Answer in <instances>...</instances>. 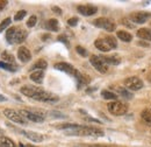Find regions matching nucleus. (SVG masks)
Here are the masks:
<instances>
[{"label": "nucleus", "mask_w": 151, "mask_h": 147, "mask_svg": "<svg viewBox=\"0 0 151 147\" xmlns=\"http://www.w3.org/2000/svg\"><path fill=\"white\" fill-rule=\"evenodd\" d=\"M70 135H79V137H104L105 132L101 129L92 127V126H79L78 129L66 131Z\"/></svg>", "instance_id": "obj_1"}, {"label": "nucleus", "mask_w": 151, "mask_h": 147, "mask_svg": "<svg viewBox=\"0 0 151 147\" xmlns=\"http://www.w3.org/2000/svg\"><path fill=\"white\" fill-rule=\"evenodd\" d=\"M107 108L113 116H123L128 112V105L120 100H114V102L108 103Z\"/></svg>", "instance_id": "obj_2"}, {"label": "nucleus", "mask_w": 151, "mask_h": 147, "mask_svg": "<svg viewBox=\"0 0 151 147\" xmlns=\"http://www.w3.org/2000/svg\"><path fill=\"white\" fill-rule=\"evenodd\" d=\"M93 23H94V26L99 27V28H102L107 32H114L115 27H116L115 22L108 18H98L93 21Z\"/></svg>", "instance_id": "obj_3"}, {"label": "nucleus", "mask_w": 151, "mask_h": 147, "mask_svg": "<svg viewBox=\"0 0 151 147\" xmlns=\"http://www.w3.org/2000/svg\"><path fill=\"white\" fill-rule=\"evenodd\" d=\"M124 87L128 90L137 91V90L143 88V81L136 76H132V77H128L124 79Z\"/></svg>", "instance_id": "obj_4"}, {"label": "nucleus", "mask_w": 151, "mask_h": 147, "mask_svg": "<svg viewBox=\"0 0 151 147\" xmlns=\"http://www.w3.org/2000/svg\"><path fill=\"white\" fill-rule=\"evenodd\" d=\"M33 99H35L37 102H44V103H54V102H57L59 98L51 92L44 91L43 89H41V91L38 92Z\"/></svg>", "instance_id": "obj_5"}, {"label": "nucleus", "mask_w": 151, "mask_h": 147, "mask_svg": "<svg viewBox=\"0 0 151 147\" xmlns=\"http://www.w3.org/2000/svg\"><path fill=\"white\" fill-rule=\"evenodd\" d=\"M4 114H5L6 118H8L9 120H12L14 123H18V124H21V125H24L27 123V120L20 114V112L14 111L13 109H5Z\"/></svg>", "instance_id": "obj_6"}, {"label": "nucleus", "mask_w": 151, "mask_h": 147, "mask_svg": "<svg viewBox=\"0 0 151 147\" xmlns=\"http://www.w3.org/2000/svg\"><path fill=\"white\" fill-rule=\"evenodd\" d=\"M90 62H91V64L96 69V71H99L100 74H106L107 71H108V67H107V64H106L99 56L92 55L91 57H90Z\"/></svg>", "instance_id": "obj_7"}, {"label": "nucleus", "mask_w": 151, "mask_h": 147, "mask_svg": "<svg viewBox=\"0 0 151 147\" xmlns=\"http://www.w3.org/2000/svg\"><path fill=\"white\" fill-rule=\"evenodd\" d=\"M20 114L27 120H30V122H34V123H43L44 122V117L42 114H38L34 111H29V110H21L19 111Z\"/></svg>", "instance_id": "obj_8"}, {"label": "nucleus", "mask_w": 151, "mask_h": 147, "mask_svg": "<svg viewBox=\"0 0 151 147\" xmlns=\"http://www.w3.org/2000/svg\"><path fill=\"white\" fill-rule=\"evenodd\" d=\"M150 18H151L150 12H143V11L134 12V13H132L129 15V19L132 20V22H135V23H144V22H147Z\"/></svg>", "instance_id": "obj_9"}, {"label": "nucleus", "mask_w": 151, "mask_h": 147, "mask_svg": "<svg viewBox=\"0 0 151 147\" xmlns=\"http://www.w3.org/2000/svg\"><path fill=\"white\" fill-rule=\"evenodd\" d=\"M78 12L84 15V17H91V15H94L95 13L98 12V8L96 6H93V5H79L77 7Z\"/></svg>", "instance_id": "obj_10"}, {"label": "nucleus", "mask_w": 151, "mask_h": 147, "mask_svg": "<svg viewBox=\"0 0 151 147\" xmlns=\"http://www.w3.org/2000/svg\"><path fill=\"white\" fill-rule=\"evenodd\" d=\"M55 69L59 70V71H63V73L69 74V75H72V76H75L76 73L78 71L71 64H69L66 62H58V63H56L55 64Z\"/></svg>", "instance_id": "obj_11"}, {"label": "nucleus", "mask_w": 151, "mask_h": 147, "mask_svg": "<svg viewBox=\"0 0 151 147\" xmlns=\"http://www.w3.org/2000/svg\"><path fill=\"white\" fill-rule=\"evenodd\" d=\"M40 91H41V88L34 87V85H23L21 88V93L29 98H34Z\"/></svg>", "instance_id": "obj_12"}, {"label": "nucleus", "mask_w": 151, "mask_h": 147, "mask_svg": "<svg viewBox=\"0 0 151 147\" xmlns=\"http://www.w3.org/2000/svg\"><path fill=\"white\" fill-rule=\"evenodd\" d=\"M22 134L28 138L29 140L34 141V143H42L44 140V137L42 134H40L37 132H33V131H22Z\"/></svg>", "instance_id": "obj_13"}, {"label": "nucleus", "mask_w": 151, "mask_h": 147, "mask_svg": "<svg viewBox=\"0 0 151 147\" xmlns=\"http://www.w3.org/2000/svg\"><path fill=\"white\" fill-rule=\"evenodd\" d=\"M18 58H19L21 62L26 63V62L30 61V58H32V53L29 52L28 48H26V47L22 46V47H20L19 49H18Z\"/></svg>", "instance_id": "obj_14"}, {"label": "nucleus", "mask_w": 151, "mask_h": 147, "mask_svg": "<svg viewBox=\"0 0 151 147\" xmlns=\"http://www.w3.org/2000/svg\"><path fill=\"white\" fill-rule=\"evenodd\" d=\"M75 77L78 81V87H81V85H87L90 84L91 82V77L88 75H85V74H81L79 71H77L75 75Z\"/></svg>", "instance_id": "obj_15"}, {"label": "nucleus", "mask_w": 151, "mask_h": 147, "mask_svg": "<svg viewBox=\"0 0 151 147\" xmlns=\"http://www.w3.org/2000/svg\"><path fill=\"white\" fill-rule=\"evenodd\" d=\"M27 35H28V33H27L24 29L17 27V29H15V35H14V43H22V42L27 39Z\"/></svg>", "instance_id": "obj_16"}, {"label": "nucleus", "mask_w": 151, "mask_h": 147, "mask_svg": "<svg viewBox=\"0 0 151 147\" xmlns=\"http://www.w3.org/2000/svg\"><path fill=\"white\" fill-rule=\"evenodd\" d=\"M94 46L96 49H99L100 52H104V53H107L111 50V47L107 44L105 39H96L94 41Z\"/></svg>", "instance_id": "obj_17"}, {"label": "nucleus", "mask_w": 151, "mask_h": 147, "mask_svg": "<svg viewBox=\"0 0 151 147\" xmlns=\"http://www.w3.org/2000/svg\"><path fill=\"white\" fill-rule=\"evenodd\" d=\"M106 64H112V65H117V64H120V62H121V58L119 57V56L116 55H113V56H107V55H101L99 56Z\"/></svg>", "instance_id": "obj_18"}, {"label": "nucleus", "mask_w": 151, "mask_h": 147, "mask_svg": "<svg viewBox=\"0 0 151 147\" xmlns=\"http://www.w3.org/2000/svg\"><path fill=\"white\" fill-rule=\"evenodd\" d=\"M137 36L145 41H151V29L149 28H139L137 31Z\"/></svg>", "instance_id": "obj_19"}, {"label": "nucleus", "mask_w": 151, "mask_h": 147, "mask_svg": "<svg viewBox=\"0 0 151 147\" xmlns=\"http://www.w3.org/2000/svg\"><path fill=\"white\" fill-rule=\"evenodd\" d=\"M43 77H44V71L43 70H36V71H33L30 74V79L34 81L35 83H42L43 81Z\"/></svg>", "instance_id": "obj_20"}, {"label": "nucleus", "mask_w": 151, "mask_h": 147, "mask_svg": "<svg viewBox=\"0 0 151 147\" xmlns=\"http://www.w3.org/2000/svg\"><path fill=\"white\" fill-rule=\"evenodd\" d=\"M45 28L49 29V31H51V32H58L59 25H58L57 19H50V20H48L47 23H45Z\"/></svg>", "instance_id": "obj_21"}, {"label": "nucleus", "mask_w": 151, "mask_h": 147, "mask_svg": "<svg viewBox=\"0 0 151 147\" xmlns=\"http://www.w3.org/2000/svg\"><path fill=\"white\" fill-rule=\"evenodd\" d=\"M47 67H48L47 61L43 60V58H40V60H37V61L33 64L32 70H44V69H47Z\"/></svg>", "instance_id": "obj_22"}, {"label": "nucleus", "mask_w": 151, "mask_h": 147, "mask_svg": "<svg viewBox=\"0 0 151 147\" xmlns=\"http://www.w3.org/2000/svg\"><path fill=\"white\" fill-rule=\"evenodd\" d=\"M116 35H117V37H119L121 41H123V42H130L132 40V34L128 33V32H126V31H117Z\"/></svg>", "instance_id": "obj_23"}, {"label": "nucleus", "mask_w": 151, "mask_h": 147, "mask_svg": "<svg viewBox=\"0 0 151 147\" xmlns=\"http://www.w3.org/2000/svg\"><path fill=\"white\" fill-rule=\"evenodd\" d=\"M1 60H2V62H6V63H9V64H14V62H15V57L12 55L11 53H8V52H4V53H1Z\"/></svg>", "instance_id": "obj_24"}, {"label": "nucleus", "mask_w": 151, "mask_h": 147, "mask_svg": "<svg viewBox=\"0 0 151 147\" xmlns=\"http://www.w3.org/2000/svg\"><path fill=\"white\" fill-rule=\"evenodd\" d=\"M0 145L4 147H15V143L8 137H0Z\"/></svg>", "instance_id": "obj_25"}, {"label": "nucleus", "mask_w": 151, "mask_h": 147, "mask_svg": "<svg viewBox=\"0 0 151 147\" xmlns=\"http://www.w3.org/2000/svg\"><path fill=\"white\" fill-rule=\"evenodd\" d=\"M0 68H2V69H5V70H7V71H11V73H15L18 69H19V67L17 65V64H9V63H6V62H0Z\"/></svg>", "instance_id": "obj_26"}, {"label": "nucleus", "mask_w": 151, "mask_h": 147, "mask_svg": "<svg viewBox=\"0 0 151 147\" xmlns=\"http://www.w3.org/2000/svg\"><path fill=\"white\" fill-rule=\"evenodd\" d=\"M15 29L17 27H9L6 32V40L8 41V43L13 44L14 43V35H15Z\"/></svg>", "instance_id": "obj_27"}, {"label": "nucleus", "mask_w": 151, "mask_h": 147, "mask_svg": "<svg viewBox=\"0 0 151 147\" xmlns=\"http://www.w3.org/2000/svg\"><path fill=\"white\" fill-rule=\"evenodd\" d=\"M141 117L144 123L151 125V109H144L141 113Z\"/></svg>", "instance_id": "obj_28"}, {"label": "nucleus", "mask_w": 151, "mask_h": 147, "mask_svg": "<svg viewBox=\"0 0 151 147\" xmlns=\"http://www.w3.org/2000/svg\"><path fill=\"white\" fill-rule=\"evenodd\" d=\"M117 93L120 96H122L123 98H126V99H132V97H134V95H132V92H129L124 88H117Z\"/></svg>", "instance_id": "obj_29"}, {"label": "nucleus", "mask_w": 151, "mask_h": 147, "mask_svg": "<svg viewBox=\"0 0 151 147\" xmlns=\"http://www.w3.org/2000/svg\"><path fill=\"white\" fill-rule=\"evenodd\" d=\"M101 96H102L104 99H112L113 102L115 99H117V95L112 91H108V90H104L101 92Z\"/></svg>", "instance_id": "obj_30"}, {"label": "nucleus", "mask_w": 151, "mask_h": 147, "mask_svg": "<svg viewBox=\"0 0 151 147\" xmlns=\"http://www.w3.org/2000/svg\"><path fill=\"white\" fill-rule=\"evenodd\" d=\"M105 41H106V42H107V44L111 47V49H115V48L117 47V42H116L115 37L111 36V35H108V36L105 37Z\"/></svg>", "instance_id": "obj_31"}, {"label": "nucleus", "mask_w": 151, "mask_h": 147, "mask_svg": "<svg viewBox=\"0 0 151 147\" xmlns=\"http://www.w3.org/2000/svg\"><path fill=\"white\" fill-rule=\"evenodd\" d=\"M11 22H12V19L11 18L4 19V20L0 22V33H1V32H4V29H6V28L11 25Z\"/></svg>", "instance_id": "obj_32"}, {"label": "nucleus", "mask_w": 151, "mask_h": 147, "mask_svg": "<svg viewBox=\"0 0 151 147\" xmlns=\"http://www.w3.org/2000/svg\"><path fill=\"white\" fill-rule=\"evenodd\" d=\"M76 50H77V53H78L79 55L83 56V57H86V56L88 55L87 50H86L84 47H81V46H77V47H76Z\"/></svg>", "instance_id": "obj_33"}, {"label": "nucleus", "mask_w": 151, "mask_h": 147, "mask_svg": "<svg viewBox=\"0 0 151 147\" xmlns=\"http://www.w3.org/2000/svg\"><path fill=\"white\" fill-rule=\"evenodd\" d=\"M36 22H37L36 15H32L30 18L28 19V21H27V26H28L29 28H32V27H34V26L36 25Z\"/></svg>", "instance_id": "obj_34"}, {"label": "nucleus", "mask_w": 151, "mask_h": 147, "mask_svg": "<svg viewBox=\"0 0 151 147\" xmlns=\"http://www.w3.org/2000/svg\"><path fill=\"white\" fill-rule=\"evenodd\" d=\"M26 14H27L26 11H19V12H17V14H15V17H14V20H15V21H20V20H22V19L24 18Z\"/></svg>", "instance_id": "obj_35"}, {"label": "nucleus", "mask_w": 151, "mask_h": 147, "mask_svg": "<svg viewBox=\"0 0 151 147\" xmlns=\"http://www.w3.org/2000/svg\"><path fill=\"white\" fill-rule=\"evenodd\" d=\"M78 18H71L68 20V25L69 26H71V27H75V26H77L78 25Z\"/></svg>", "instance_id": "obj_36"}, {"label": "nucleus", "mask_w": 151, "mask_h": 147, "mask_svg": "<svg viewBox=\"0 0 151 147\" xmlns=\"http://www.w3.org/2000/svg\"><path fill=\"white\" fill-rule=\"evenodd\" d=\"M78 147H113V146H108V145H86V144H80V145H78Z\"/></svg>", "instance_id": "obj_37"}, {"label": "nucleus", "mask_w": 151, "mask_h": 147, "mask_svg": "<svg viewBox=\"0 0 151 147\" xmlns=\"http://www.w3.org/2000/svg\"><path fill=\"white\" fill-rule=\"evenodd\" d=\"M58 41H62V42H64L66 46L69 44V41L66 40V37L64 36V35H59V36H58Z\"/></svg>", "instance_id": "obj_38"}, {"label": "nucleus", "mask_w": 151, "mask_h": 147, "mask_svg": "<svg viewBox=\"0 0 151 147\" xmlns=\"http://www.w3.org/2000/svg\"><path fill=\"white\" fill-rule=\"evenodd\" d=\"M7 4H8V2H7L6 0H0V11H2V9L7 6Z\"/></svg>", "instance_id": "obj_39"}, {"label": "nucleus", "mask_w": 151, "mask_h": 147, "mask_svg": "<svg viewBox=\"0 0 151 147\" xmlns=\"http://www.w3.org/2000/svg\"><path fill=\"white\" fill-rule=\"evenodd\" d=\"M122 22L124 23V26H127V27H129V28H134V25H132L129 21H127V19H122Z\"/></svg>", "instance_id": "obj_40"}, {"label": "nucleus", "mask_w": 151, "mask_h": 147, "mask_svg": "<svg viewBox=\"0 0 151 147\" xmlns=\"http://www.w3.org/2000/svg\"><path fill=\"white\" fill-rule=\"evenodd\" d=\"M52 11H54L55 13H57V14H60V13H62V9L58 8L57 6H52Z\"/></svg>", "instance_id": "obj_41"}, {"label": "nucleus", "mask_w": 151, "mask_h": 147, "mask_svg": "<svg viewBox=\"0 0 151 147\" xmlns=\"http://www.w3.org/2000/svg\"><path fill=\"white\" fill-rule=\"evenodd\" d=\"M5 100H7V98H6L5 96H2V95H0V102H5Z\"/></svg>", "instance_id": "obj_42"}, {"label": "nucleus", "mask_w": 151, "mask_h": 147, "mask_svg": "<svg viewBox=\"0 0 151 147\" xmlns=\"http://www.w3.org/2000/svg\"><path fill=\"white\" fill-rule=\"evenodd\" d=\"M147 77H148V79H149V82H150L151 83V71L149 74H148V76H147Z\"/></svg>", "instance_id": "obj_43"}, {"label": "nucleus", "mask_w": 151, "mask_h": 147, "mask_svg": "<svg viewBox=\"0 0 151 147\" xmlns=\"http://www.w3.org/2000/svg\"><path fill=\"white\" fill-rule=\"evenodd\" d=\"M26 147H36V146H32V145H26Z\"/></svg>", "instance_id": "obj_44"}, {"label": "nucleus", "mask_w": 151, "mask_h": 147, "mask_svg": "<svg viewBox=\"0 0 151 147\" xmlns=\"http://www.w3.org/2000/svg\"><path fill=\"white\" fill-rule=\"evenodd\" d=\"M0 147H4V146H1V145H0Z\"/></svg>", "instance_id": "obj_45"}]
</instances>
